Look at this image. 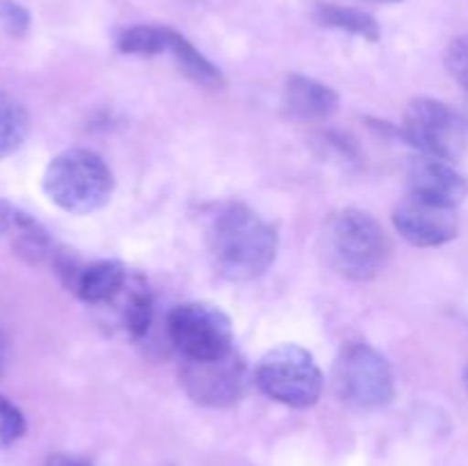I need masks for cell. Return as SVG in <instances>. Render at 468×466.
Listing matches in <instances>:
<instances>
[{
	"mask_svg": "<svg viewBox=\"0 0 468 466\" xmlns=\"http://www.w3.org/2000/svg\"><path fill=\"white\" fill-rule=\"evenodd\" d=\"M206 247L219 277L245 283L268 272L277 259L279 236L250 206L222 201L206 222Z\"/></svg>",
	"mask_w": 468,
	"mask_h": 466,
	"instance_id": "obj_1",
	"label": "cell"
},
{
	"mask_svg": "<svg viewBox=\"0 0 468 466\" xmlns=\"http://www.w3.org/2000/svg\"><path fill=\"white\" fill-rule=\"evenodd\" d=\"M327 260L350 281H373L391 256V240L382 224L359 208H343L324 224Z\"/></svg>",
	"mask_w": 468,
	"mask_h": 466,
	"instance_id": "obj_2",
	"label": "cell"
},
{
	"mask_svg": "<svg viewBox=\"0 0 468 466\" xmlns=\"http://www.w3.org/2000/svg\"><path fill=\"white\" fill-rule=\"evenodd\" d=\"M114 190L112 169L90 149H67L44 172V192L55 206L73 215L103 208Z\"/></svg>",
	"mask_w": 468,
	"mask_h": 466,
	"instance_id": "obj_3",
	"label": "cell"
},
{
	"mask_svg": "<svg viewBox=\"0 0 468 466\" xmlns=\"http://www.w3.org/2000/svg\"><path fill=\"white\" fill-rule=\"evenodd\" d=\"M254 382L263 396L295 409L314 407L323 396L324 377L314 355L295 343H283L261 356Z\"/></svg>",
	"mask_w": 468,
	"mask_h": 466,
	"instance_id": "obj_4",
	"label": "cell"
},
{
	"mask_svg": "<svg viewBox=\"0 0 468 466\" xmlns=\"http://www.w3.org/2000/svg\"><path fill=\"white\" fill-rule=\"evenodd\" d=\"M334 391L356 409H378L396 396L391 365L368 343H350L334 364Z\"/></svg>",
	"mask_w": 468,
	"mask_h": 466,
	"instance_id": "obj_5",
	"label": "cell"
},
{
	"mask_svg": "<svg viewBox=\"0 0 468 466\" xmlns=\"http://www.w3.org/2000/svg\"><path fill=\"white\" fill-rule=\"evenodd\" d=\"M167 334L186 361L218 359L233 350L231 318L210 302L178 304L167 318Z\"/></svg>",
	"mask_w": 468,
	"mask_h": 466,
	"instance_id": "obj_6",
	"label": "cell"
},
{
	"mask_svg": "<svg viewBox=\"0 0 468 466\" xmlns=\"http://www.w3.org/2000/svg\"><path fill=\"white\" fill-rule=\"evenodd\" d=\"M402 132L423 155L455 163L466 149V122L455 108L437 99H414L405 110Z\"/></svg>",
	"mask_w": 468,
	"mask_h": 466,
	"instance_id": "obj_7",
	"label": "cell"
},
{
	"mask_svg": "<svg viewBox=\"0 0 468 466\" xmlns=\"http://www.w3.org/2000/svg\"><path fill=\"white\" fill-rule=\"evenodd\" d=\"M181 384L197 405L231 407L245 396L250 373L242 356L231 350L218 359L186 361Z\"/></svg>",
	"mask_w": 468,
	"mask_h": 466,
	"instance_id": "obj_8",
	"label": "cell"
},
{
	"mask_svg": "<svg viewBox=\"0 0 468 466\" xmlns=\"http://www.w3.org/2000/svg\"><path fill=\"white\" fill-rule=\"evenodd\" d=\"M393 227L414 247H441L460 233L457 208L434 204L423 196L407 195L393 208Z\"/></svg>",
	"mask_w": 468,
	"mask_h": 466,
	"instance_id": "obj_9",
	"label": "cell"
},
{
	"mask_svg": "<svg viewBox=\"0 0 468 466\" xmlns=\"http://www.w3.org/2000/svg\"><path fill=\"white\" fill-rule=\"evenodd\" d=\"M410 192L434 204L457 208L468 196V181L448 160L420 155L410 164Z\"/></svg>",
	"mask_w": 468,
	"mask_h": 466,
	"instance_id": "obj_10",
	"label": "cell"
},
{
	"mask_svg": "<svg viewBox=\"0 0 468 466\" xmlns=\"http://www.w3.org/2000/svg\"><path fill=\"white\" fill-rule=\"evenodd\" d=\"M283 105L302 122H324L338 110V94L314 78L291 76L283 87Z\"/></svg>",
	"mask_w": 468,
	"mask_h": 466,
	"instance_id": "obj_11",
	"label": "cell"
},
{
	"mask_svg": "<svg viewBox=\"0 0 468 466\" xmlns=\"http://www.w3.org/2000/svg\"><path fill=\"white\" fill-rule=\"evenodd\" d=\"M128 281V272L119 260H94L80 265L69 291L76 292L82 302L94 306H108Z\"/></svg>",
	"mask_w": 468,
	"mask_h": 466,
	"instance_id": "obj_12",
	"label": "cell"
},
{
	"mask_svg": "<svg viewBox=\"0 0 468 466\" xmlns=\"http://www.w3.org/2000/svg\"><path fill=\"white\" fill-rule=\"evenodd\" d=\"M108 306H117L119 320L128 336H144L151 324V315H154V300H151L149 288L140 279H128L123 291Z\"/></svg>",
	"mask_w": 468,
	"mask_h": 466,
	"instance_id": "obj_13",
	"label": "cell"
},
{
	"mask_svg": "<svg viewBox=\"0 0 468 466\" xmlns=\"http://www.w3.org/2000/svg\"><path fill=\"white\" fill-rule=\"evenodd\" d=\"M167 53L174 55L178 69H181L192 82H197V85L208 87V90H219V87H224L222 71H219L206 55H201L181 32L172 30Z\"/></svg>",
	"mask_w": 468,
	"mask_h": 466,
	"instance_id": "obj_14",
	"label": "cell"
},
{
	"mask_svg": "<svg viewBox=\"0 0 468 466\" xmlns=\"http://www.w3.org/2000/svg\"><path fill=\"white\" fill-rule=\"evenodd\" d=\"M7 233L12 236L16 254L26 259L27 263H44L46 259H53L55 256L53 240H50L48 231L37 219L23 213V210H16L12 228Z\"/></svg>",
	"mask_w": 468,
	"mask_h": 466,
	"instance_id": "obj_15",
	"label": "cell"
},
{
	"mask_svg": "<svg viewBox=\"0 0 468 466\" xmlns=\"http://www.w3.org/2000/svg\"><path fill=\"white\" fill-rule=\"evenodd\" d=\"M314 18L324 27H336V30L352 32V35L366 37L370 41L379 39V23L370 14L355 7H341L332 3H318L314 9Z\"/></svg>",
	"mask_w": 468,
	"mask_h": 466,
	"instance_id": "obj_16",
	"label": "cell"
},
{
	"mask_svg": "<svg viewBox=\"0 0 468 466\" xmlns=\"http://www.w3.org/2000/svg\"><path fill=\"white\" fill-rule=\"evenodd\" d=\"M30 131V114L26 105L12 94L0 91V160L16 154Z\"/></svg>",
	"mask_w": 468,
	"mask_h": 466,
	"instance_id": "obj_17",
	"label": "cell"
},
{
	"mask_svg": "<svg viewBox=\"0 0 468 466\" xmlns=\"http://www.w3.org/2000/svg\"><path fill=\"white\" fill-rule=\"evenodd\" d=\"M172 27L133 26L119 35L117 48L126 55H158L167 53Z\"/></svg>",
	"mask_w": 468,
	"mask_h": 466,
	"instance_id": "obj_18",
	"label": "cell"
},
{
	"mask_svg": "<svg viewBox=\"0 0 468 466\" xmlns=\"http://www.w3.org/2000/svg\"><path fill=\"white\" fill-rule=\"evenodd\" d=\"M23 434H26V418H23L21 409L5 396H0V448L12 446Z\"/></svg>",
	"mask_w": 468,
	"mask_h": 466,
	"instance_id": "obj_19",
	"label": "cell"
},
{
	"mask_svg": "<svg viewBox=\"0 0 468 466\" xmlns=\"http://www.w3.org/2000/svg\"><path fill=\"white\" fill-rule=\"evenodd\" d=\"M446 69L452 80L468 91V37H457L446 48Z\"/></svg>",
	"mask_w": 468,
	"mask_h": 466,
	"instance_id": "obj_20",
	"label": "cell"
},
{
	"mask_svg": "<svg viewBox=\"0 0 468 466\" xmlns=\"http://www.w3.org/2000/svg\"><path fill=\"white\" fill-rule=\"evenodd\" d=\"M0 27L12 37H23L30 30V12L14 0H0Z\"/></svg>",
	"mask_w": 468,
	"mask_h": 466,
	"instance_id": "obj_21",
	"label": "cell"
},
{
	"mask_svg": "<svg viewBox=\"0 0 468 466\" xmlns=\"http://www.w3.org/2000/svg\"><path fill=\"white\" fill-rule=\"evenodd\" d=\"M44 466H91L87 460H80V457L71 455H53L46 460Z\"/></svg>",
	"mask_w": 468,
	"mask_h": 466,
	"instance_id": "obj_22",
	"label": "cell"
},
{
	"mask_svg": "<svg viewBox=\"0 0 468 466\" xmlns=\"http://www.w3.org/2000/svg\"><path fill=\"white\" fill-rule=\"evenodd\" d=\"M5 361H7V338H5V332L0 329V375H3Z\"/></svg>",
	"mask_w": 468,
	"mask_h": 466,
	"instance_id": "obj_23",
	"label": "cell"
},
{
	"mask_svg": "<svg viewBox=\"0 0 468 466\" xmlns=\"http://www.w3.org/2000/svg\"><path fill=\"white\" fill-rule=\"evenodd\" d=\"M464 387H466V391H468V365L464 368Z\"/></svg>",
	"mask_w": 468,
	"mask_h": 466,
	"instance_id": "obj_24",
	"label": "cell"
},
{
	"mask_svg": "<svg viewBox=\"0 0 468 466\" xmlns=\"http://www.w3.org/2000/svg\"><path fill=\"white\" fill-rule=\"evenodd\" d=\"M379 3H400V0H379Z\"/></svg>",
	"mask_w": 468,
	"mask_h": 466,
	"instance_id": "obj_25",
	"label": "cell"
}]
</instances>
